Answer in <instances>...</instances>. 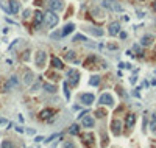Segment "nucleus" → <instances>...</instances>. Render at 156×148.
<instances>
[{"label": "nucleus", "mask_w": 156, "mask_h": 148, "mask_svg": "<svg viewBox=\"0 0 156 148\" xmlns=\"http://www.w3.org/2000/svg\"><path fill=\"white\" fill-rule=\"evenodd\" d=\"M44 17H46V22H47V27L48 28H55V27L58 25V22H59V17L56 16V13L55 11H47L46 14H44Z\"/></svg>", "instance_id": "1"}, {"label": "nucleus", "mask_w": 156, "mask_h": 148, "mask_svg": "<svg viewBox=\"0 0 156 148\" xmlns=\"http://www.w3.org/2000/svg\"><path fill=\"white\" fill-rule=\"evenodd\" d=\"M46 59H47V55L46 52H42V50H39L35 53V65L38 69H42L44 65H46Z\"/></svg>", "instance_id": "2"}, {"label": "nucleus", "mask_w": 156, "mask_h": 148, "mask_svg": "<svg viewBox=\"0 0 156 148\" xmlns=\"http://www.w3.org/2000/svg\"><path fill=\"white\" fill-rule=\"evenodd\" d=\"M103 5H105L106 8L113 9V11H117V13H122V11H124L122 5H119V3L116 2V0H103Z\"/></svg>", "instance_id": "3"}, {"label": "nucleus", "mask_w": 156, "mask_h": 148, "mask_svg": "<svg viewBox=\"0 0 156 148\" xmlns=\"http://www.w3.org/2000/svg\"><path fill=\"white\" fill-rule=\"evenodd\" d=\"M98 103L100 105H105V106H114V98H113V95H109V94H103L102 97L98 98Z\"/></svg>", "instance_id": "4"}, {"label": "nucleus", "mask_w": 156, "mask_h": 148, "mask_svg": "<svg viewBox=\"0 0 156 148\" xmlns=\"http://www.w3.org/2000/svg\"><path fill=\"white\" fill-rule=\"evenodd\" d=\"M67 78H69V81H70L72 86H77L78 78H80V72H78V70H75V69L69 70V72H67Z\"/></svg>", "instance_id": "5"}, {"label": "nucleus", "mask_w": 156, "mask_h": 148, "mask_svg": "<svg viewBox=\"0 0 156 148\" xmlns=\"http://www.w3.org/2000/svg\"><path fill=\"white\" fill-rule=\"evenodd\" d=\"M80 100H81L83 105L91 106L92 103H94V100H95V97H94V94H91V92H86V94H83V95L80 97Z\"/></svg>", "instance_id": "6"}, {"label": "nucleus", "mask_w": 156, "mask_h": 148, "mask_svg": "<svg viewBox=\"0 0 156 148\" xmlns=\"http://www.w3.org/2000/svg\"><path fill=\"white\" fill-rule=\"evenodd\" d=\"M50 9L55 11V13H58V11H61L64 8V2L63 0H50Z\"/></svg>", "instance_id": "7"}, {"label": "nucleus", "mask_w": 156, "mask_h": 148, "mask_svg": "<svg viewBox=\"0 0 156 148\" xmlns=\"http://www.w3.org/2000/svg\"><path fill=\"white\" fill-rule=\"evenodd\" d=\"M108 33H109V36L119 34V33H120V24H119V22H111L109 27H108Z\"/></svg>", "instance_id": "8"}, {"label": "nucleus", "mask_w": 156, "mask_h": 148, "mask_svg": "<svg viewBox=\"0 0 156 148\" xmlns=\"http://www.w3.org/2000/svg\"><path fill=\"white\" fill-rule=\"evenodd\" d=\"M83 144H86V145H89V147H94V145H95V137H94V134H92V133L83 134Z\"/></svg>", "instance_id": "9"}, {"label": "nucleus", "mask_w": 156, "mask_h": 148, "mask_svg": "<svg viewBox=\"0 0 156 148\" xmlns=\"http://www.w3.org/2000/svg\"><path fill=\"white\" fill-rule=\"evenodd\" d=\"M122 123L119 122V120H113V123H111V131H113L114 136H120L122 133Z\"/></svg>", "instance_id": "10"}, {"label": "nucleus", "mask_w": 156, "mask_h": 148, "mask_svg": "<svg viewBox=\"0 0 156 148\" xmlns=\"http://www.w3.org/2000/svg\"><path fill=\"white\" fill-rule=\"evenodd\" d=\"M50 64H52V67H53V69H58V70L64 69V63L61 61L58 56H52V59H50Z\"/></svg>", "instance_id": "11"}, {"label": "nucleus", "mask_w": 156, "mask_h": 148, "mask_svg": "<svg viewBox=\"0 0 156 148\" xmlns=\"http://www.w3.org/2000/svg\"><path fill=\"white\" fill-rule=\"evenodd\" d=\"M19 8H20V5H19V0H9V13H13V14H17L19 13Z\"/></svg>", "instance_id": "12"}, {"label": "nucleus", "mask_w": 156, "mask_h": 148, "mask_svg": "<svg viewBox=\"0 0 156 148\" xmlns=\"http://www.w3.org/2000/svg\"><path fill=\"white\" fill-rule=\"evenodd\" d=\"M134 123H136V116H134V114H128L126 119H125V126L126 128H133V126H134Z\"/></svg>", "instance_id": "13"}, {"label": "nucleus", "mask_w": 156, "mask_h": 148, "mask_svg": "<svg viewBox=\"0 0 156 148\" xmlns=\"http://www.w3.org/2000/svg\"><path fill=\"white\" fill-rule=\"evenodd\" d=\"M53 114H55L53 109H44V111L39 112V119H41V120H47V119L52 117Z\"/></svg>", "instance_id": "14"}, {"label": "nucleus", "mask_w": 156, "mask_h": 148, "mask_svg": "<svg viewBox=\"0 0 156 148\" xmlns=\"http://www.w3.org/2000/svg\"><path fill=\"white\" fill-rule=\"evenodd\" d=\"M44 19H46V17H44V14L41 13V11H35V16H33V20H35V25H41Z\"/></svg>", "instance_id": "15"}, {"label": "nucleus", "mask_w": 156, "mask_h": 148, "mask_svg": "<svg viewBox=\"0 0 156 148\" xmlns=\"http://www.w3.org/2000/svg\"><path fill=\"white\" fill-rule=\"evenodd\" d=\"M81 123H83V126H84V128H92L94 126V119L92 117H83Z\"/></svg>", "instance_id": "16"}, {"label": "nucleus", "mask_w": 156, "mask_h": 148, "mask_svg": "<svg viewBox=\"0 0 156 148\" xmlns=\"http://www.w3.org/2000/svg\"><path fill=\"white\" fill-rule=\"evenodd\" d=\"M74 30H75V25H74V24H67V25L64 27V30L61 31V36H67V34H70Z\"/></svg>", "instance_id": "17"}, {"label": "nucleus", "mask_w": 156, "mask_h": 148, "mask_svg": "<svg viewBox=\"0 0 156 148\" xmlns=\"http://www.w3.org/2000/svg\"><path fill=\"white\" fill-rule=\"evenodd\" d=\"M152 42H153V36L152 34H145V36L142 37V41H141L142 45H150Z\"/></svg>", "instance_id": "18"}, {"label": "nucleus", "mask_w": 156, "mask_h": 148, "mask_svg": "<svg viewBox=\"0 0 156 148\" xmlns=\"http://www.w3.org/2000/svg\"><path fill=\"white\" fill-rule=\"evenodd\" d=\"M31 81H33V73L30 72V70H27L25 75H24V83H25V84H30Z\"/></svg>", "instance_id": "19"}, {"label": "nucleus", "mask_w": 156, "mask_h": 148, "mask_svg": "<svg viewBox=\"0 0 156 148\" xmlns=\"http://www.w3.org/2000/svg\"><path fill=\"white\" fill-rule=\"evenodd\" d=\"M44 91H46V92H48V94H55V92H56V87H55L53 84H48V83H46V84H44Z\"/></svg>", "instance_id": "20"}, {"label": "nucleus", "mask_w": 156, "mask_h": 148, "mask_svg": "<svg viewBox=\"0 0 156 148\" xmlns=\"http://www.w3.org/2000/svg\"><path fill=\"white\" fill-rule=\"evenodd\" d=\"M89 84L91 86H98L100 84V76L98 75H92L91 80H89Z\"/></svg>", "instance_id": "21"}, {"label": "nucleus", "mask_w": 156, "mask_h": 148, "mask_svg": "<svg viewBox=\"0 0 156 148\" xmlns=\"http://www.w3.org/2000/svg\"><path fill=\"white\" fill-rule=\"evenodd\" d=\"M63 91H64V95H66V98H70V92H69V84H67V81H64L63 83Z\"/></svg>", "instance_id": "22"}, {"label": "nucleus", "mask_w": 156, "mask_h": 148, "mask_svg": "<svg viewBox=\"0 0 156 148\" xmlns=\"http://www.w3.org/2000/svg\"><path fill=\"white\" fill-rule=\"evenodd\" d=\"M78 131H80V129H78V125H72V126L69 128V134L77 136V134H78Z\"/></svg>", "instance_id": "23"}, {"label": "nucleus", "mask_w": 156, "mask_h": 148, "mask_svg": "<svg viewBox=\"0 0 156 148\" xmlns=\"http://www.w3.org/2000/svg\"><path fill=\"white\" fill-rule=\"evenodd\" d=\"M95 59H97V58H95V56H94V55H92V56H89V58L86 59V61H84V65H86V67H92V65H91V64H92L94 61H95Z\"/></svg>", "instance_id": "24"}, {"label": "nucleus", "mask_w": 156, "mask_h": 148, "mask_svg": "<svg viewBox=\"0 0 156 148\" xmlns=\"http://www.w3.org/2000/svg\"><path fill=\"white\" fill-rule=\"evenodd\" d=\"M59 137H63V136H61V134H52L48 139H46V144H50L52 140H55V139H59Z\"/></svg>", "instance_id": "25"}, {"label": "nucleus", "mask_w": 156, "mask_h": 148, "mask_svg": "<svg viewBox=\"0 0 156 148\" xmlns=\"http://www.w3.org/2000/svg\"><path fill=\"white\" fill-rule=\"evenodd\" d=\"M89 31H91L92 34H95V36H102V34H103L102 30H89Z\"/></svg>", "instance_id": "26"}, {"label": "nucleus", "mask_w": 156, "mask_h": 148, "mask_svg": "<svg viewBox=\"0 0 156 148\" xmlns=\"http://www.w3.org/2000/svg\"><path fill=\"white\" fill-rule=\"evenodd\" d=\"M74 41H87V39H86L83 34H77V36L74 37Z\"/></svg>", "instance_id": "27"}, {"label": "nucleus", "mask_w": 156, "mask_h": 148, "mask_svg": "<svg viewBox=\"0 0 156 148\" xmlns=\"http://www.w3.org/2000/svg\"><path fill=\"white\" fill-rule=\"evenodd\" d=\"M150 128H152V131H153V133L156 134V119H155L153 122H152V125H150Z\"/></svg>", "instance_id": "28"}, {"label": "nucleus", "mask_w": 156, "mask_h": 148, "mask_svg": "<svg viewBox=\"0 0 156 148\" xmlns=\"http://www.w3.org/2000/svg\"><path fill=\"white\" fill-rule=\"evenodd\" d=\"M30 13H31L30 9H25V11H24V19H28V17H30Z\"/></svg>", "instance_id": "29"}, {"label": "nucleus", "mask_w": 156, "mask_h": 148, "mask_svg": "<svg viewBox=\"0 0 156 148\" xmlns=\"http://www.w3.org/2000/svg\"><path fill=\"white\" fill-rule=\"evenodd\" d=\"M66 56H67V59H74V58H75V53H74V52H69Z\"/></svg>", "instance_id": "30"}, {"label": "nucleus", "mask_w": 156, "mask_h": 148, "mask_svg": "<svg viewBox=\"0 0 156 148\" xmlns=\"http://www.w3.org/2000/svg\"><path fill=\"white\" fill-rule=\"evenodd\" d=\"M47 75H50V76H52V80H59V76H58L56 73H50V72H48Z\"/></svg>", "instance_id": "31"}, {"label": "nucleus", "mask_w": 156, "mask_h": 148, "mask_svg": "<svg viewBox=\"0 0 156 148\" xmlns=\"http://www.w3.org/2000/svg\"><path fill=\"white\" fill-rule=\"evenodd\" d=\"M95 114H98V117H105V111H102V109H98Z\"/></svg>", "instance_id": "32"}, {"label": "nucleus", "mask_w": 156, "mask_h": 148, "mask_svg": "<svg viewBox=\"0 0 156 148\" xmlns=\"http://www.w3.org/2000/svg\"><path fill=\"white\" fill-rule=\"evenodd\" d=\"M39 87H41V86H39V83H36L35 86H33V87H31V91H33V92H35L36 89H39Z\"/></svg>", "instance_id": "33"}, {"label": "nucleus", "mask_w": 156, "mask_h": 148, "mask_svg": "<svg viewBox=\"0 0 156 148\" xmlns=\"http://www.w3.org/2000/svg\"><path fill=\"white\" fill-rule=\"evenodd\" d=\"M42 140H46V139H44V137H41V136H38V137L35 139V142H42Z\"/></svg>", "instance_id": "34"}, {"label": "nucleus", "mask_w": 156, "mask_h": 148, "mask_svg": "<svg viewBox=\"0 0 156 148\" xmlns=\"http://www.w3.org/2000/svg\"><path fill=\"white\" fill-rule=\"evenodd\" d=\"M11 145H13V144H9V142H3V144H2V147H11Z\"/></svg>", "instance_id": "35"}, {"label": "nucleus", "mask_w": 156, "mask_h": 148, "mask_svg": "<svg viewBox=\"0 0 156 148\" xmlns=\"http://www.w3.org/2000/svg\"><path fill=\"white\" fill-rule=\"evenodd\" d=\"M152 8H153V9H155V11H156V0H155V2H153V3H152Z\"/></svg>", "instance_id": "36"}, {"label": "nucleus", "mask_w": 156, "mask_h": 148, "mask_svg": "<svg viewBox=\"0 0 156 148\" xmlns=\"http://www.w3.org/2000/svg\"><path fill=\"white\" fill-rule=\"evenodd\" d=\"M2 123H5V120H3V119H0V125H2Z\"/></svg>", "instance_id": "37"}]
</instances>
